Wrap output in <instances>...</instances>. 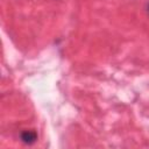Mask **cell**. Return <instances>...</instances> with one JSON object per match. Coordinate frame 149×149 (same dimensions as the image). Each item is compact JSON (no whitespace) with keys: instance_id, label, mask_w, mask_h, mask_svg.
<instances>
[{"instance_id":"obj_1","label":"cell","mask_w":149,"mask_h":149,"mask_svg":"<svg viewBox=\"0 0 149 149\" xmlns=\"http://www.w3.org/2000/svg\"><path fill=\"white\" fill-rule=\"evenodd\" d=\"M20 139L23 143L26 144H33L37 141V133L35 130H31V129H26V130H22L21 134H20Z\"/></svg>"},{"instance_id":"obj_2","label":"cell","mask_w":149,"mask_h":149,"mask_svg":"<svg viewBox=\"0 0 149 149\" xmlns=\"http://www.w3.org/2000/svg\"><path fill=\"white\" fill-rule=\"evenodd\" d=\"M147 12H148V14H149V2H148V5H147Z\"/></svg>"}]
</instances>
